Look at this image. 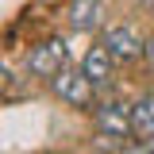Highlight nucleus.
Returning <instances> with one entry per match:
<instances>
[{
  "mask_svg": "<svg viewBox=\"0 0 154 154\" xmlns=\"http://www.w3.org/2000/svg\"><path fill=\"white\" fill-rule=\"evenodd\" d=\"M50 89H54L58 100H66L69 108H81V112H93L96 108V85L85 77V69H62V73L50 81Z\"/></svg>",
  "mask_w": 154,
  "mask_h": 154,
  "instance_id": "f257e3e1",
  "label": "nucleus"
},
{
  "mask_svg": "<svg viewBox=\"0 0 154 154\" xmlns=\"http://www.w3.org/2000/svg\"><path fill=\"white\" fill-rule=\"evenodd\" d=\"M66 42L62 38H46V42H38L31 46V54H27V77H42V81H54L62 69H66Z\"/></svg>",
  "mask_w": 154,
  "mask_h": 154,
  "instance_id": "f03ea898",
  "label": "nucleus"
},
{
  "mask_svg": "<svg viewBox=\"0 0 154 154\" xmlns=\"http://www.w3.org/2000/svg\"><path fill=\"white\" fill-rule=\"evenodd\" d=\"M93 123L104 139H127V135H135V108L131 104H119V100L96 104Z\"/></svg>",
  "mask_w": 154,
  "mask_h": 154,
  "instance_id": "7ed1b4c3",
  "label": "nucleus"
},
{
  "mask_svg": "<svg viewBox=\"0 0 154 154\" xmlns=\"http://www.w3.org/2000/svg\"><path fill=\"white\" fill-rule=\"evenodd\" d=\"M100 42L112 50L116 62H135V58H143V54H146V42L135 35V27H127V23H116V27H108Z\"/></svg>",
  "mask_w": 154,
  "mask_h": 154,
  "instance_id": "20e7f679",
  "label": "nucleus"
},
{
  "mask_svg": "<svg viewBox=\"0 0 154 154\" xmlns=\"http://www.w3.org/2000/svg\"><path fill=\"white\" fill-rule=\"evenodd\" d=\"M81 69H85V77H89L96 89H100V85H108V81H112L116 58H112V50H108L104 42H96V46H89V50H85V58H81Z\"/></svg>",
  "mask_w": 154,
  "mask_h": 154,
  "instance_id": "39448f33",
  "label": "nucleus"
},
{
  "mask_svg": "<svg viewBox=\"0 0 154 154\" xmlns=\"http://www.w3.org/2000/svg\"><path fill=\"white\" fill-rule=\"evenodd\" d=\"M66 16H69V27L73 31H96L104 23V4L100 0H69Z\"/></svg>",
  "mask_w": 154,
  "mask_h": 154,
  "instance_id": "423d86ee",
  "label": "nucleus"
},
{
  "mask_svg": "<svg viewBox=\"0 0 154 154\" xmlns=\"http://www.w3.org/2000/svg\"><path fill=\"white\" fill-rule=\"evenodd\" d=\"M135 135L139 139H150L154 143V96H143V100H135Z\"/></svg>",
  "mask_w": 154,
  "mask_h": 154,
  "instance_id": "0eeeda50",
  "label": "nucleus"
},
{
  "mask_svg": "<svg viewBox=\"0 0 154 154\" xmlns=\"http://www.w3.org/2000/svg\"><path fill=\"white\" fill-rule=\"evenodd\" d=\"M123 154H154V143H135V146H127Z\"/></svg>",
  "mask_w": 154,
  "mask_h": 154,
  "instance_id": "6e6552de",
  "label": "nucleus"
},
{
  "mask_svg": "<svg viewBox=\"0 0 154 154\" xmlns=\"http://www.w3.org/2000/svg\"><path fill=\"white\" fill-rule=\"evenodd\" d=\"M143 58H146V66H150V73H154V35L146 38V54H143Z\"/></svg>",
  "mask_w": 154,
  "mask_h": 154,
  "instance_id": "1a4fd4ad",
  "label": "nucleus"
},
{
  "mask_svg": "<svg viewBox=\"0 0 154 154\" xmlns=\"http://www.w3.org/2000/svg\"><path fill=\"white\" fill-rule=\"evenodd\" d=\"M139 4H143V8H150V12H154V0H139Z\"/></svg>",
  "mask_w": 154,
  "mask_h": 154,
  "instance_id": "9d476101",
  "label": "nucleus"
}]
</instances>
